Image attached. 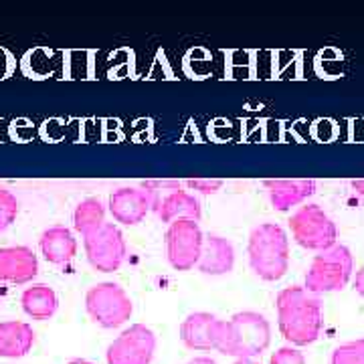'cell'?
Instances as JSON below:
<instances>
[{"label":"cell","mask_w":364,"mask_h":364,"mask_svg":"<svg viewBox=\"0 0 364 364\" xmlns=\"http://www.w3.org/2000/svg\"><path fill=\"white\" fill-rule=\"evenodd\" d=\"M233 364H261V363H257L255 358H237Z\"/></svg>","instance_id":"obj_28"},{"label":"cell","mask_w":364,"mask_h":364,"mask_svg":"<svg viewBox=\"0 0 364 364\" xmlns=\"http://www.w3.org/2000/svg\"><path fill=\"white\" fill-rule=\"evenodd\" d=\"M330 364H364V338L340 344L332 352Z\"/></svg>","instance_id":"obj_20"},{"label":"cell","mask_w":364,"mask_h":364,"mask_svg":"<svg viewBox=\"0 0 364 364\" xmlns=\"http://www.w3.org/2000/svg\"><path fill=\"white\" fill-rule=\"evenodd\" d=\"M41 253L53 265H65L77 255V239L63 225L47 229L41 235Z\"/></svg>","instance_id":"obj_16"},{"label":"cell","mask_w":364,"mask_h":364,"mask_svg":"<svg viewBox=\"0 0 364 364\" xmlns=\"http://www.w3.org/2000/svg\"><path fill=\"white\" fill-rule=\"evenodd\" d=\"M85 310L95 324L105 330H114L130 320L134 304L124 287L114 282H102L87 289Z\"/></svg>","instance_id":"obj_5"},{"label":"cell","mask_w":364,"mask_h":364,"mask_svg":"<svg viewBox=\"0 0 364 364\" xmlns=\"http://www.w3.org/2000/svg\"><path fill=\"white\" fill-rule=\"evenodd\" d=\"M83 247L91 267L102 273L117 272L128 255L124 233L114 223H105L97 231L85 235Z\"/></svg>","instance_id":"obj_7"},{"label":"cell","mask_w":364,"mask_h":364,"mask_svg":"<svg viewBox=\"0 0 364 364\" xmlns=\"http://www.w3.org/2000/svg\"><path fill=\"white\" fill-rule=\"evenodd\" d=\"M289 229L299 247L310 251H324L336 245L338 229L334 221L326 215V210L318 205H304L299 207L291 219Z\"/></svg>","instance_id":"obj_6"},{"label":"cell","mask_w":364,"mask_h":364,"mask_svg":"<svg viewBox=\"0 0 364 364\" xmlns=\"http://www.w3.org/2000/svg\"><path fill=\"white\" fill-rule=\"evenodd\" d=\"M198 272L205 275H227L235 267V247L221 235H205L203 251L196 263Z\"/></svg>","instance_id":"obj_14"},{"label":"cell","mask_w":364,"mask_h":364,"mask_svg":"<svg viewBox=\"0 0 364 364\" xmlns=\"http://www.w3.org/2000/svg\"><path fill=\"white\" fill-rule=\"evenodd\" d=\"M184 364H219L217 360H213L210 356H196L193 360H188V363Z\"/></svg>","instance_id":"obj_26"},{"label":"cell","mask_w":364,"mask_h":364,"mask_svg":"<svg viewBox=\"0 0 364 364\" xmlns=\"http://www.w3.org/2000/svg\"><path fill=\"white\" fill-rule=\"evenodd\" d=\"M350 186L358 195L364 196V178H354V181H350Z\"/></svg>","instance_id":"obj_27"},{"label":"cell","mask_w":364,"mask_h":364,"mask_svg":"<svg viewBox=\"0 0 364 364\" xmlns=\"http://www.w3.org/2000/svg\"><path fill=\"white\" fill-rule=\"evenodd\" d=\"M164 239H166V257L172 269L176 272L195 269L205 241L200 225L196 221L170 223Z\"/></svg>","instance_id":"obj_8"},{"label":"cell","mask_w":364,"mask_h":364,"mask_svg":"<svg viewBox=\"0 0 364 364\" xmlns=\"http://www.w3.org/2000/svg\"><path fill=\"white\" fill-rule=\"evenodd\" d=\"M263 186L273 207L282 213H286L291 207H298L316 193L314 178H267L263 181Z\"/></svg>","instance_id":"obj_12"},{"label":"cell","mask_w":364,"mask_h":364,"mask_svg":"<svg viewBox=\"0 0 364 364\" xmlns=\"http://www.w3.org/2000/svg\"><path fill=\"white\" fill-rule=\"evenodd\" d=\"M269 364H306V356L296 346H284L273 352Z\"/></svg>","instance_id":"obj_23"},{"label":"cell","mask_w":364,"mask_h":364,"mask_svg":"<svg viewBox=\"0 0 364 364\" xmlns=\"http://www.w3.org/2000/svg\"><path fill=\"white\" fill-rule=\"evenodd\" d=\"M182 184H184V182L178 181V178H164V181H142L140 188H144V191H150V193L158 195L160 191H170V193H174V191H181Z\"/></svg>","instance_id":"obj_24"},{"label":"cell","mask_w":364,"mask_h":364,"mask_svg":"<svg viewBox=\"0 0 364 364\" xmlns=\"http://www.w3.org/2000/svg\"><path fill=\"white\" fill-rule=\"evenodd\" d=\"M219 318L208 312L188 314L181 326V340L188 350H215Z\"/></svg>","instance_id":"obj_13"},{"label":"cell","mask_w":364,"mask_h":364,"mask_svg":"<svg viewBox=\"0 0 364 364\" xmlns=\"http://www.w3.org/2000/svg\"><path fill=\"white\" fill-rule=\"evenodd\" d=\"M249 265L263 282H279L289 269V241L277 223L251 229L247 243Z\"/></svg>","instance_id":"obj_3"},{"label":"cell","mask_w":364,"mask_h":364,"mask_svg":"<svg viewBox=\"0 0 364 364\" xmlns=\"http://www.w3.org/2000/svg\"><path fill=\"white\" fill-rule=\"evenodd\" d=\"M67 364H95V363H91V360H85V358H73V360H69Z\"/></svg>","instance_id":"obj_29"},{"label":"cell","mask_w":364,"mask_h":364,"mask_svg":"<svg viewBox=\"0 0 364 364\" xmlns=\"http://www.w3.org/2000/svg\"><path fill=\"white\" fill-rule=\"evenodd\" d=\"M158 195L140 186H122L109 196V213L122 225H138L146 219L150 208H156Z\"/></svg>","instance_id":"obj_10"},{"label":"cell","mask_w":364,"mask_h":364,"mask_svg":"<svg viewBox=\"0 0 364 364\" xmlns=\"http://www.w3.org/2000/svg\"><path fill=\"white\" fill-rule=\"evenodd\" d=\"M39 275V259L25 245L0 249V282L25 286Z\"/></svg>","instance_id":"obj_11"},{"label":"cell","mask_w":364,"mask_h":364,"mask_svg":"<svg viewBox=\"0 0 364 364\" xmlns=\"http://www.w3.org/2000/svg\"><path fill=\"white\" fill-rule=\"evenodd\" d=\"M272 344V324L259 312H237L219 320L215 350L233 358H255Z\"/></svg>","instance_id":"obj_2"},{"label":"cell","mask_w":364,"mask_h":364,"mask_svg":"<svg viewBox=\"0 0 364 364\" xmlns=\"http://www.w3.org/2000/svg\"><path fill=\"white\" fill-rule=\"evenodd\" d=\"M156 213L162 223L174 221H200L203 219V207L195 195L186 191H174L164 198H160L156 205Z\"/></svg>","instance_id":"obj_15"},{"label":"cell","mask_w":364,"mask_h":364,"mask_svg":"<svg viewBox=\"0 0 364 364\" xmlns=\"http://www.w3.org/2000/svg\"><path fill=\"white\" fill-rule=\"evenodd\" d=\"M23 310L28 318L33 320H49L57 314L59 308V298L55 294V289L47 284H33L26 287L21 296Z\"/></svg>","instance_id":"obj_18"},{"label":"cell","mask_w":364,"mask_h":364,"mask_svg":"<svg viewBox=\"0 0 364 364\" xmlns=\"http://www.w3.org/2000/svg\"><path fill=\"white\" fill-rule=\"evenodd\" d=\"M184 184L188 191H196L200 195H217L223 188V178H186Z\"/></svg>","instance_id":"obj_22"},{"label":"cell","mask_w":364,"mask_h":364,"mask_svg":"<svg viewBox=\"0 0 364 364\" xmlns=\"http://www.w3.org/2000/svg\"><path fill=\"white\" fill-rule=\"evenodd\" d=\"M354 289H356V294L364 298V265L356 272V277H354Z\"/></svg>","instance_id":"obj_25"},{"label":"cell","mask_w":364,"mask_h":364,"mask_svg":"<svg viewBox=\"0 0 364 364\" xmlns=\"http://www.w3.org/2000/svg\"><path fill=\"white\" fill-rule=\"evenodd\" d=\"M277 326L291 346H308L320 338L324 328L322 301L304 286H291L277 294Z\"/></svg>","instance_id":"obj_1"},{"label":"cell","mask_w":364,"mask_h":364,"mask_svg":"<svg viewBox=\"0 0 364 364\" xmlns=\"http://www.w3.org/2000/svg\"><path fill=\"white\" fill-rule=\"evenodd\" d=\"M18 215V200L16 196L6 191V188H0V233L6 231L16 219Z\"/></svg>","instance_id":"obj_21"},{"label":"cell","mask_w":364,"mask_h":364,"mask_svg":"<svg viewBox=\"0 0 364 364\" xmlns=\"http://www.w3.org/2000/svg\"><path fill=\"white\" fill-rule=\"evenodd\" d=\"M35 344V332L26 322H0V358H23Z\"/></svg>","instance_id":"obj_17"},{"label":"cell","mask_w":364,"mask_h":364,"mask_svg":"<svg viewBox=\"0 0 364 364\" xmlns=\"http://www.w3.org/2000/svg\"><path fill=\"white\" fill-rule=\"evenodd\" d=\"M156 354V334L146 324H132L105 350L107 364H150Z\"/></svg>","instance_id":"obj_9"},{"label":"cell","mask_w":364,"mask_h":364,"mask_svg":"<svg viewBox=\"0 0 364 364\" xmlns=\"http://www.w3.org/2000/svg\"><path fill=\"white\" fill-rule=\"evenodd\" d=\"M105 225V205L95 198V196H90V198H83L79 203L75 210H73V227L75 231L81 233L83 237L85 235L97 231L100 227Z\"/></svg>","instance_id":"obj_19"},{"label":"cell","mask_w":364,"mask_h":364,"mask_svg":"<svg viewBox=\"0 0 364 364\" xmlns=\"http://www.w3.org/2000/svg\"><path fill=\"white\" fill-rule=\"evenodd\" d=\"M354 272V259L352 251L342 243H336L330 249L320 251L312 259V265L306 273L304 287L314 294H330V291H340L348 286Z\"/></svg>","instance_id":"obj_4"}]
</instances>
